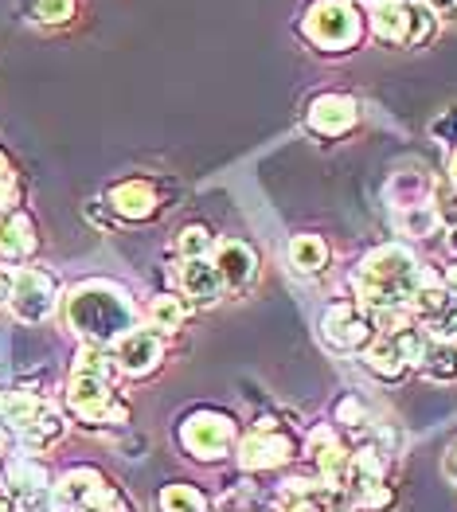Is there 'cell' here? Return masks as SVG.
<instances>
[{"label": "cell", "instance_id": "1", "mask_svg": "<svg viewBox=\"0 0 457 512\" xmlns=\"http://www.w3.org/2000/svg\"><path fill=\"white\" fill-rule=\"evenodd\" d=\"M67 325L86 344H114L137 329V305L114 282H83L67 294Z\"/></svg>", "mask_w": 457, "mask_h": 512}, {"label": "cell", "instance_id": "2", "mask_svg": "<svg viewBox=\"0 0 457 512\" xmlns=\"http://www.w3.org/2000/svg\"><path fill=\"white\" fill-rule=\"evenodd\" d=\"M422 282H430V274L418 270L411 251L403 247H379L364 258L360 274H356V290L360 301H368L372 309H407Z\"/></svg>", "mask_w": 457, "mask_h": 512}, {"label": "cell", "instance_id": "3", "mask_svg": "<svg viewBox=\"0 0 457 512\" xmlns=\"http://www.w3.org/2000/svg\"><path fill=\"white\" fill-rule=\"evenodd\" d=\"M55 512H133L98 470H71L55 485Z\"/></svg>", "mask_w": 457, "mask_h": 512}, {"label": "cell", "instance_id": "4", "mask_svg": "<svg viewBox=\"0 0 457 512\" xmlns=\"http://www.w3.org/2000/svg\"><path fill=\"white\" fill-rule=\"evenodd\" d=\"M67 407L90 423V427H118L129 419V407H125L122 399H114V391H110V380H98V376H71V384H67Z\"/></svg>", "mask_w": 457, "mask_h": 512}, {"label": "cell", "instance_id": "5", "mask_svg": "<svg viewBox=\"0 0 457 512\" xmlns=\"http://www.w3.org/2000/svg\"><path fill=\"white\" fill-rule=\"evenodd\" d=\"M305 36L325 51H344L360 40V16L348 0H317L305 16Z\"/></svg>", "mask_w": 457, "mask_h": 512}, {"label": "cell", "instance_id": "6", "mask_svg": "<svg viewBox=\"0 0 457 512\" xmlns=\"http://www.w3.org/2000/svg\"><path fill=\"white\" fill-rule=\"evenodd\" d=\"M59 301V290H55V278L43 274V270H32V266H20L12 278H8V305L20 321L36 325V321H47L51 309Z\"/></svg>", "mask_w": 457, "mask_h": 512}, {"label": "cell", "instance_id": "7", "mask_svg": "<svg viewBox=\"0 0 457 512\" xmlns=\"http://www.w3.org/2000/svg\"><path fill=\"white\" fill-rule=\"evenodd\" d=\"M180 442L204 458V462H219L227 458V450L235 446V423L227 415H215V411H196L188 415V423L180 427Z\"/></svg>", "mask_w": 457, "mask_h": 512}, {"label": "cell", "instance_id": "8", "mask_svg": "<svg viewBox=\"0 0 457 512\" xmlns=\"http://www.w3.org/2000/svg\"><path fill=\"white\" fill-rule=\"evenodd\" d=\"M321 329H325V341L340 348V352H356V348H364L372 341V321L352 301H336L333 309L325 313Z\"/></svg>", "mask_w": 457, "mask_h": 512}, {"label": "cell", "instance_id": "9", "mask_svg": "<svg viewBox=\"0 0 457 512\" xmlns=\"http://www.w3.org/2000/svg\"><path fill=\"white\" fill-rule=\"evenodd\" d=\"M290 458H293V442L282 438V434H274L270 419L258 423V430H250L247 438L239 442V462H243L247 470H278V466H286Z\"/></svg>", "mask_w": 457, "mask_h": 512}, {"label": "cell", "instance_id": "10", "mask_svg": "<svg viewBox=\"0 0 457 512\" xmlns=\"http://www.w3.org/2000/svg\"><path fill=\"white\" fill-rule=\"evenodd\" d=\"M118 368L125 376H149L157 364H161V333L153 329H133L118 341V352H114Z\"/></svg>", "mask_w": 457, "mask_h": 512}, {"label": "cell", "instance_id": "11", "mask_svg": "<svg viewBox=\"0 0 457 512\" xmlns=\"http://www.w3.org/2000/svg\"><path fill=\"white\" fill-rule=\"evenodd\" d=\"M215 270H219V278H223V286H231V290H243L254 282V270H258V258L250 251L247 243H239V239H227V243H219V251H215Z\"/></svg>", "mask_w": 457, "mask_h": 512}, {"label": "cell", "instance_id": "12", "mask_svg": "<svg viewBox=\"0 0 457 512\" xmlns=\"http://www.w3.org/2000/svg\"><path fill=\"white\" fill-rule=\"evenodd\" d=\"M309 126L325 137H336V133H348L356 126V102L344 98V94H321L313 106H309Z\"/></svg>", "mask_w": 457, "mask_h": 512}, {"label": "cell", "instance_id": "13", "mask_svg": "<svg viewBox=\"0 0 457 512\" xmlns=\"http://www.w3.org/2000/svg\"><path fill=\"white\" fill-rule=\"evenodd\" d=\"M180 290L196 301V305H215L219 290H223V278H219L215 262H208V258H184V266H180Z\"/></svg>", "mask_w": 457, "mask_h": 512}, {"label": "cell", "instance_id": "14", "mask_svg": "<svg viewBox=\"0 0 457 512\" xmlns=\"http://www.w3.org/2000/svg\"><path fill=\"white\" fill-rule=\"evenodd\" d=\"M313 454H317V466L325 473V481H329L333 489H344L348 470H352V454L344 450L340 438H333V430H317V434H313Z\"/></svg>", "mask_w": 457, "mask_h": 512}, {"label": "cell", "instance_id": "15", "mask_svg": "<svg viewBox=\"0 0 457 512\" xmlns=\"http://www.w3.org/2000/svg\"><path fill=\"white\" fill-rule=\"evenodd\" d=\"M110 208L122 215V219H149L157 215V192L145 184V180H125L110 192Z\"/></svg>", "mask_w": 457, "mask_h": 512}, {"label": "cell", "instance_id": "16", "mask_svg": "<svg viewBox=\"0 0 457 512\" xmlns=\"http://www.w3.org/2000/svg\"><path fill=\"white\" fill-rule=\"evenodd\" d=\"M36 251V227L24 212H8L0 219V255L20 262Z\"/></svg>", "mask_w": 457, "mask_h": 512}, {"label": "cell", "instance_id": "17", "mask_svg": "<svg viewBox=\"0 0 457 512\" xmlns=\"http://www.w3.org/2000/svg\"><path fill=\"white\" fill-rule=\"evenodd\" d=\"M372 28L383 43H407V32H411V4L379 0L372 12Z\"/></svg>", "mask_w": 457, "mask_h": 512}, {"label": "cell", "instance_id": "18", "mask_svg": "<svg viewBox=\"0 0 457 512\" xmlns=\"http://www.w3.org/2000/svg\"><path fill=\"white\" fill-rule=\"evenodd\" d=\"M47 481H51L47 470H43L40 462H32V458H16L8 466V485L20 497H40V493H47Z\"/></svg>", "mask_w": 457, "mask_h": 512}, {"label": "cell", "instance_id": "19", "mask_svg": "<svg viewBox=\"0 0 457 512\" xmlns=\"http://www.w3.org/2000/svg\"><path fill=\"white\" fill-rule=\"evenodd\" d=\"M290 262L301 274H317V270H325V262H329V247H325L317 235H293Z\"/></svg>", "mask_w": 457, "mask_h": 512}, {"label": "cell", "instance_id": "20", "mask_svg": "<svg viewBox=\"0 0 457 512\" xmlns=\"http://www.w3.org/2000/svg\"><path fill=\"white\" fill-rule=\"evenodd\" d=\"M422 372H426L430 380H442V384L457 380V348L454 344H446V341L430 344L426 356H422Z\"/></svg>", "mask_w": 457, "mask_h": 512}, {"label": "cell", "instance_id": "21", "mask_svg": "<svg viewBox=\"0 0 457 512\" xmlns=\"http://www.w3.org/2000/svg\"><path fill=\"white\" fill-rule=\"evenodd\" d=\"M75 372H79V376L110 380V376L118 372V360H114V352H106L102 344H83V352H79V360H75Z\"/></svg>", "mask_w": 457, "mask_h": 512}, {"label": "cell", "instance_id": "22", "mask_svg": "<svg viewBox=\"0 0 457 512\" xmlns=\"http://www.w3.org/2000/svg\"><path fill=\"white\" fill-rule=\"evenodd\" d=\"M161 512H211V509L192 485H165L161 489Z\"/></svg>", "mask_w": 457, "mask_h": 512}, {"label": "cell", "instance_id": "23", "mask_svg": "<svg viewBox=\"0 0 457 512\" xmlns=\"http://www.w3.org/2000/svg\"><path fill=\"white\" fill-rule=\"evenodd\" d=\"M149 317H153V329L172 333V329H180V325H184V301L165 294V298H157L153 305H149Z\"/></svg>", "mask_w": 457, "mask_h": 512}, {"label": "cell", "instance_id": "24", "mask_svg": "<svg viewBox=\"0 0 457 512\" xmlns=\"http://www.w3.org/2000/svg\"><path fill=\"white\" fill-rule=\"evenodd\" d=\"M399 223H403V231L407 235H430L434 227H438V212L434 208H426V204H407V212L399 215Z\"/></svg>", "mask_w": 457, "mask_h": 512}, {"label": "cell", "instance_id": "25", "mask_svg": "<svg viewBox=\"0 0 457 512\" xmlns=\"http://www.w3.org/2000/svg\"><path fill=\"white\" fill-rule=\"evenodd\" d=\"M180 255L184 258H208L211 251V235H208V227H188L184 235H180Z\"/></svg>", "mask_w": 457, "mask_h": 512}, {"label": "cell", "instance_id": "26", "mask_svg": "<svg viewBox=\"0 0 457 512\" xmlns=\"http://www.w3.org/2000/svg\"><path fill=\"white\" fill-rule=\"evenodd\" d=\"M71 16H75V0H36L40 24H67Z\"/></svg>", "mask_w": 457, "mask_h": 512}, {"label": "cell", "instance_id": "27", "mask_svg": "<svg viewBox=\"0 0 457 512\" xmlns=\"http://www.w3.org/2000/svg\"><path fill=\"white\" fill-rule=\"evenodd\" d=\"M430 333L446 344L457 341V294H454V301L442 309V317H438V321H430Z\"/></svg>", "mask_w": 457, "mask_h": 512}, {"label": "cell", "instance_id": "28", "mask_svg": "<svg viewBox=\"0 0 457 512\" xmlns=\"http://www.w3.org/2000/svg\"><path fill=\"white\" fill-rule=\"evenodd\" d=\"M12 196H16V172L8 165V157L0 153V204H12Z\"/></svg>", "mask_w": 457, "mask_h": 512}, {"label": "cell", "instance_id": "29", "mask_svg": "<svg viewBox=\"0 0 457 512\" xmlns=\"http://www.w3.org/2000/svg\"><path fill=\"white\" fill-rule=\"evenodd\" d=\"M340 419H344V423H360V407H356V399H344V403H340Z\"/></svg>", "mask_w": 457, "mask_h": 512}, {"label": "cell", "instance_id": "30", "mask_svg": "<svg viewBox=\"0 0 457 512\" xmlns=\"http://www.w3.org/2000/svg\"><path fill=\"white\" fill-rule=\"evenodd\" d=\"M430 4V12H438V16H454L457 12V0H426Z\"/></svg>", "mask_w": 457, "mask_h": 512}, {"label": "cell", "instance_id": "31", "mask_svg": "<svg viewBox=\"0 0 457 512\" xmlns=\"http://www.w3.org/2000/svg\"><path fill=\"white\" fill-rule=\"evenodd\" d=\"M442 470H446V477H450V481H457V446H454V450H450V454H446V462H442Z\"/></svg>", "mask_w": 457, "mask_h": 512}, {"label": "cell", "instance_id": "32", "mask_svg": "<svg viewBox=\"0 0 457 512\" xmlns=\"http://www.w3.org/2000/svg\"><path fill=\"white\" fill-rule=\"evenodd\" d=\"M290 512H321V505H313V501H293Z\"/></svg>", "mask_w": 457, "mask_h": 512}, {"label": "cell", "instance_id": "33", "mask_svg": "<svg viewBox=\"0 0 457 512\" xmlns=\"http://www.w3.org/2000/svg\"><path fill=\"white\" fill-rule=\"evenodd\" d=\"M446 286H450V290L457 294V262L450 266V270H446Z\"/></svg>", "mask_w": 457, "mask_h": 512}, {"label": "cell", "instance_id": "34", "mask_svg": "<svg viewBox=\"0 0 457 512\" xmlns=\"http://www.w3.org/2000/svg\"><path fill=\"white\" fill-rule=\"evenodd\" d=\"M4 454H8V434H4V427H0V462H4Z\"/></svg>", "mask_w": 457, "mask_h": 512}, {"label": "cell", "instance_id": "35", "mask_svg": "<svg viewBox=\"0 0 457 512\" xmlns=\"http://www.w3.org/2000/svg\"><path fill=\"white\" fill-rule=\"evenodd\" d=\"M450 180H454V188H457V153H454V161H450Z\"/></svg>", "mask_w": 457, "mask_h": 512}, {"label": "cell", "instance_id": "36", "mask_svg": "<svg viewBox=\"0 0 457 512\" xmlns=\"http://www.w3.org/2000/svg\"><path fill=\"white\" fill-rule=\"evenodd\" d=\"M4 286H8V278H0V298H4Z\"/></svg>", "mask_w": 457, "mask_h": 512}, {"label": "cell", "instance_id": "37", "mask_svg": "<svg viewBox=\"0 0 457 512\" xmlns=\"http://www.w3.org/2000/svg\"><path fill=\"white\" fill-rule=\"evenodd\" d=\"M450 243H454V251H457V231H454V239H450Z\"/></svg>", "mask_w": 457, "mask_h": 512}, {"label": "cell", "instance_id": "38", "mask_svg": "<svg viewBox=\"0 0 457 512\" xmlns=\"http://www.w3.org/2000/svg\"><path fill=\"white\" fill-rule=\"evenodd\" d=\"M399 4H418V0H399Z\"/></svg>", "mask_w": 457, "mask_h": 512}]
</instances>
